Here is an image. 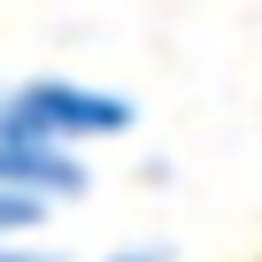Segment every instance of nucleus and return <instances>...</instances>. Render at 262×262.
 <instances>
[{"label":"nucleus","instance_id":"39448f33","mask_svg":"<svg viewBox=\"0 0 262 262\" xmlns=\"http://www.w3.org/2000/svg\"><path fill=\"white\" fill-rule=\"evenodd\" d=\"M108 262H162V247H131V254H108Z\"/></svg>","mask_w":262,"mask_h":262},{"label":"nucleus","instance_id":"7ed1b4c3","mask_svg":"<svg viewBox=\"0 0 262 262\" xmlns=\"http://www.w3.org/2000/svg\"><path fill=\"white\" fill-rule=\"evenodd\" d=\"M39 216H47V201H39V193H8V185H0V239L39 231Z\"/></svg>","mask_w":262,"mask_h":262},{"label":"nucleus","instance_id":"20e7f679","mask_svg":"<svg viewBox=\"0 0 262 262\" xmlns=\"http://www.w3.org/2000/svg\"><path fill=\"white\" fill-rule=\"evenodd\" d=\"M0 262H62V254H39V247H8V239H0Z\"/></svg>","mask_w":262,"mask_h":262},{"label":"nucleus","instance_id":"f03ea898","mask_svg":"<svg viewBox=\"0 0 262 262\" xmlns=\"http://www.w3.org/2000/svg\"><path fill=\"white\" fill-rule=\"evenodd\" d=\"M0 185L8 193H39V201H77L85 193V162L54 139H0Z\"/></svg>","mask_w":262,"mask_h":262},{"label":"nucleus","instance_id":"f257e3e1","mask_svg":"<svg viewBox=\"0 0 262 262\" xmlns=\"http://www.w3.org/2000/svg\"><path fill=\"white\" fill-rule=\"evenodd\" d=\"M131 131V100L123 93H93V85H62V77H31L16 93H0V139H108Z\"/></svg>","mask_w":262,"mask_h":262}]
</instances>
